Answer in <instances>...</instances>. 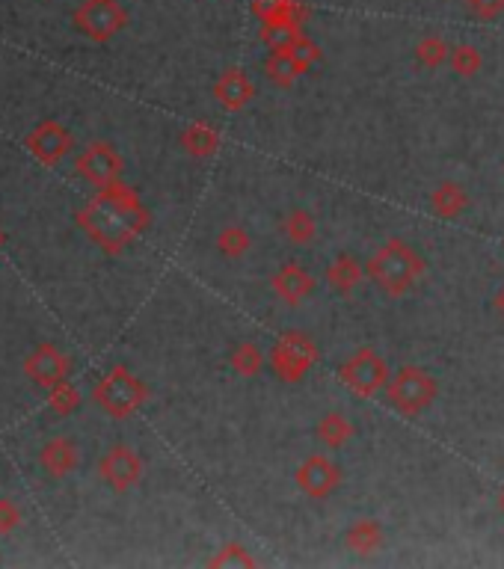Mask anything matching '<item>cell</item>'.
Returning a JSON list of instances; mask_svg holds the SVG:
<instances>
[{"label": "cell", "instance_id": "1", "mask_svg": "<svg viewBox=\"0 0 504 569\" xmlns=\"http://www.w3.org/2000/svg\"><path fill=\"white\" fill-rule=\"evenodd\" d=\"M78 223L95 244L116 255L149 226V211L131 187L113 181L98 190V196L78 214Z\"/></svg>", "mask_w": 504, "mask_h": 569}, {"label": "cell", "instance_id": "2", "mask_svg": "<svg viewBox=\"0 0 504 569\" xmlns=\"http://www.w3.org/2000/svg\"><path fill=\"white\" fill-rule=\"evenodd\" d=\"M421 273H424L421 255L413 246L398 241V238L386 241V244L371 255V261H368V276H371L374 285H377L383 294H389V297L407 294V291L419 282Z\"/></svg>", "mask_w": 504, "mask_h": 569}, {"label": "cell", "instance_id": "3", "mask_svg": "<svg viewBox=\"0 0 504 569\" xmlns=\"http://www.w3.org/2000/svg\"><path fill=\"white\" fill-rule=\"evenodd\" d=\"M149 389L140 377H134L125 365H116L113 371H107L95 389H92V401L107 412L110 418H128L137 409L146 404Z\"/></svg>", "mask_w": 504, "mask_h": 569}, {"label": "cell", "instance_id": "4", "mask_svg": "<svg viewBox=\"0 0 504 569\" xmlns=\"http://www.w3.org/2000/svg\"><path fill=\"white\" fill-rule=\"evenodd\" d=\"M386 398L398 412L419 415L436 401V380L416 365H407L386 383Z\"/></svg>", "mask_w": 504, "mask_h": 569}, {"label": "cell", "instance_id": "5", "mask_svg": "<svg viewBox=\"0 0 504 569\" xmlns=\"http://www.w3.org/2000/svg\"><path fill=\"white\" fill-rule=\"evenodd\" d=\"M128 24V9L119 0H81L75 9V27L86 39L104 45Z\"/></svg>", "mask_w": 504, "mask_h": 569}, {"label": "cell", "instance_id": "6", "mask_svg": "<svg viewBox=\"0 0 504 569\" xmlns=\"http://www.w3.org/2000/svg\"><path fill=\"white\" fill-rule=\"evenodd\" d=\"M341 383L359 395V398H371L377 395L380 389H386L389 383V365L383 362V356L371 347H362L356 350L344 365H341Z\"/></svg>", "mask_w": 504, "mask_h": 569}, {"label": "cell", "instance_id": "7", "mask_svg": "<svg viewBox=\"0 0 504 569\" xmlns=\"http://www.w3.org/2000/svg\"><path fill=\"white\" fill-rule=\"evenodd\" d=\"M315 359H318V347L303 332H285L270 353V365H273L276 377L285 383L303 380L306 371L315 365Z\"/></svg>", "mask_w": 504, "mask_h": 569}, {"label": "cell", "instance_id": "8", "mask_svg": "<svg viewBox=\"0 0 504 569\" xmlns=\"http://www.w3.org/2000/svg\"><path fill=\"white\" fill-rule=\"evenodd\" d=\"M98 472H101L104 484L113 492H128L131 487H137L140 478H143V460H140V454L134 448L116 445L101 457Z\"/></svg>", "mask_w": 504, "mask_h": 569}, {"label": "cell", "instance_id": "9", "mask_svg": "<svg viewBox=\"0 0 504 569\" xmlns=\"http://www.w3.org/2000/svg\"><path fill=\"white\" fill-rule=\"evenodd\" d=\"M122 169H125V163L119 158V152L113 146H107V143H92L78 158V175L86 178L89 184H95L98 190L110 187L113 181H119Z\"/></svg>", "mask_w": 504, "mask_h": 569}, {"label": "cell", "instance_id": "10", "mask_svg": "<svg viewBox=\"0 0 504 569\" xmlns=\"http://www.w3.org/2000/svg\"><path fill=\"white\" fill-rule=\"evenodd\" d=\"M294 478H297V487L303 489L309 498H330L341 484V469L330 457L312 454L300 463Z\"/></svg>", "mask_w": 504, "mask_h": 569}, {"label": "cell", "instance_id": "11", "mask_svg": "<svg viewBox=\"0 0 504 569\" xmlns=\"http://www.w3.org/2000/svg\"><path fill=\"white\" fill-rule=\"evenodd\" d=\"M24 374H27L30 383L51 389V386H57V383H63L69 377V356L63 350H57L54 344H42L27 356Z\"/></svg>", "mask_w": 504, "mask_h": 569}, {"label": "cell", "instance_id": "12", "mask_svg": "<svg viewBox=\"0 0 504 569\" xmlns=\"http://www.w3.org/2000/svg\"><path fill=\"white\" fill-rule=\"evenodd\" d=\"M27 149L33 158H39L42 163L54 166L60 163L69 149H72V134L60 125V122H42L30 137H27Z\"/></svg>", "mask_w": 504, "mask_h": 569}, {"label": "cell", "instance_id": "13", "mask_svg": "<svg viewBox=\"0 0 504 569\" xmlns=\"http://www.w3.org/2000/svg\"><path fill=\"white\" fill-rule=\"evenodd\" d=\"M270 285H273L276 297L282 303H288V306H300L315 291V279L300 264H291V261L276 270V276H273Z\"/></svg>", "mask_w": 504, "mask_h": 569}, {"label": "cell", "instance_id": "14", "mask_svg": "<svg viewBox=\"0 0 504 569\" xmlns=\"http://www.w3.org/2000/svg\"><path fill=\"white\" fill-rule=\"evenodd\" d=\"M78 460H81V451L72 439L66 436H54L42 445L39 451V463L42 469L51 475V478H66L78 469Z\"/></svg>", "mask_w": 504, "mask_h": 569}, {"label": "cell", "instance_id": "15", "mask_svg": "<svg viewBox=\"0 0 504 569\" xmlns=\"http://www.w3.org/2000/svg\"><path fill=\"white\" fill-rule=\"evenodd\" d=\"M214 98L226 107V110H241L255 98V86H252L250 75L244 69H226L220 75V81L214 83Z\"/></svg>", "mask_w": 504, "mask_h": 569}, {"label": "cell", "instance_id": "16", "mask_svg": "<svg viewBox=\"0 0 504 569\" xmlns=\"http://www.w3.org/2000/svg\"><path fill=\"white\" fill-rule=\"evenodd\" d=\"M466 205H469V196H466V190H463L460 184H454V181H442V184L430 193V208H433L439 217H445V220L460 217V214L466 211Z\"/></svg>", "mask_w": 504, "mask_h": 569}, {"label": "cell", "instance_id": "17", "mask_svg": "<svg viewBox=\"0 0 504 569\" xmlns=\"http://www.w3.org/2000/svg\"><path fill=\"white\" fill-rule=\"evenodd\" d=\"M383 528L374 522V519H359L347 528L344 534V543L350 552H359V555H374L380 546H383Z\"/></svg>", "mask_w": 504, "mask_h": 569}, {"label": "cell", "instance_id": "18", "mask_svg": "<svg viewBox=\"0 0 504 569\" xmlns=\"http://www.w3.org/2000/svg\"><path fill=\"white\" fill-rule=\"evenodd\" d=\"M362 282V264L353 255H338L327 267V285L338 294H350Z\"/></svg>", "mask_w": 504, "mask_h": 569}, {"label": "cell", "instance_id": "19", "mask_svg": "<svg viewBox=\"0 0 504 569\" xmlns=\"http://www.w3.org/2000/svg\"><path fill=\"white\" fill-rule=\"evenodd\" d=\"M181 143H184V149H187L193 158H208V155L217 152L220 134H217L211 125H205V122H193V125L181 134Z\"/></svg>", "mask_w": 504, "mask_h": 569}, {"label": "cell", "instance_id": "20", "mask_svg": "<svg viewBox=\"0 0 504 569\" xmlns=\"http://www.w3.org/2000/svg\"><path fill=\"white\" fill-rule=\"evenodd\" d=\"M353 436V424L344 412H327L321 421H318V439L327 445V448H344Z\"/></svg>", "mask_w": 504, "mask_h": 569}, {"label": "cell", "instance_id": "21", "mask_svg": "<svg viewBox=\"0 0 504 569\" xmlns=\"http://www.w3.org/2000/svg\"><path fill=\"white\" fill-rule=\"evenodd\" d=\"M300 36H303V30L294 21H267V24H261V42L270 51H291Z\"/></svg>", "mask_w": 504, "mask_h": 569}, {"label": "cell", "instance_id": "22", "mask_svg": "<svg viewBox=\"0 0 504 569\" xmlns=\"http://www.w3.org/2000/svg\"><path fill=\"white\" fill-rule=\"evenodd\" d=\"M282 232H285V238H288L291 244L306 246L315 241V235H318V223H315V217H312L309 211L294 208V211L285 214V220H282Z\"/></svg>", "mask_w": 504, "mask_h": 569}, {"label": "cell", "instance_id": "23", "mask_svg": "<svg viewBox=\"0 0 504 569\" xmlns=\"http://www.w3.org/2000/svg\"><path fill=\"white\" fill-rule=\"evenodd\" d=\"M252 12L258 15L261 24H267V21H294V24H300L303 21L300 0H255Z\"/></svg>", "mask_w": 504, "mask_h": 569}, {"label": "cell", "instance_id": "24", "mask_svg": "<svg viewBox=\"0 0 504 569\" xmlns=\"http://www.w3.org/2000/svg\"><path fill=\"white\" fill-rule=\"evenodd\" d=\"M267 78L276 83V86H291V83L297 81L300 75H303V69H300V63L291 57V51H273L270 57H267Z\"/></svg>", "mask_w": 504, "mask_h": 569}, {"label": "cell", "instance_id": "25", "mask_svg": "<svg viewBox=\"0 0 504 569\" xmlns=\"http://www.w3.org/2000/svg\"><path fill=\"white\" fill-rule=\"evenodd\" d=\"M448 63H451L454 75H460V78H472V75H478V69L484 66V57H481V51L472 48V45H454Z\"/></svg>", "mask_w": 504, "mask_h": 569}, {"label": "cell", "instance_id": "26", "mask_svg": "<svg viewBox=\"0 0 504 569\" xmlns=\"http://www.w3.org/2000/svg\"><path fill=\"white\" fill-rule=\"evenodd\" d=\"M448 57H451V48L439 36H424L419 45H416V60H419L424 69H439Z\"/></svg>", "mask_w": 504, "mask_h": 569}, {"label": "cell", "instance_id": "27", "mask_svg": "<svg viewBox=\"0 0 504 569\" xmlns=\"http://www.w3.org/2000/svg\"><path fill=\"white\" fill-rule=\"evenodd\" d=\"M250 232L241 229V226H226L220 235H217V249L226 255V258H241L250 252Z\"/></svg>", "mask_w": 504, "mask_h": 569}, {"label": "cell", "instance_id": "28", "mask_svg": "<svg viewBox=\"0 0 504 569\" xmlns=\"http://www.w3.org/2000/svg\"><path fill=\"white\" fill-rule=\"evenodd\" d=\"M232 365L241 377H255L264 365V353L258 350V344L252 341H244L235 353H232Z\"/></svg>", "mask_w": 504, "mask_h": 569}, {"label": "cell", "instance_id": "29", "mask_svg": "<svg viewBox=\"0 0 504 569\" xmlns=\"http://www.w3.org/2000/svg\"><path fill=\"white\" fill-rule=\"evenodd\" d=\"M48 392H51V395H48V401H51V407H54L57 415H72L75 409L81 407V392H78L69 380H63V383L51 386Z\"/></svg>", "mask_w": 504, "mask_h": 569}, {"label": "cell", "instance_id": "30", "mask_svg": "<svg viewBox=\"0 0 504 569\" xmlns=\"http://www.w3.org/2000/svg\"><path fill=\"white\" fill-rule=\"evenodd\" d=\"M211 567H229V569H241V567H255V558H252L250 552L244 549V546H238V543H229V546H223L211 561H208Z\"/></svg>", "mask_w": 504, "mask_h": 569}, {"label": "cell", "instance_id": "31", "mask_svg": "<svg viewBox=\"0 0 504 569\" xmlns=\"http://www.w3.org/2000/svg\"><path fill=\"white\" fill-rule=\"evenodd\" d=\"M291 57L300 63V69L306 72V69H312V63H318V57H321V51H318V45L315 42H309L306 36H300L297 39V45L291 48Z\"/></svg>", "mask_w": 504, "mask_h": 569}, {"label": "cell", "instance_id": "32", "mask_svg": "<svg viewBox=\"0 0 504 569\" xmlns=\"http://www.w3.org/2000/svg\"><path fill=\"white\" fill-rule=\"evenodd\" d=\"M469 12L481 21H496L504 15V0H466Z\"/></svg>", "mask_w": 504, "mask_h": 569}, {"label": "cell", "instance_id": "33", "mask_svg": "<svg viewBox=\"0 0 504 569\" xmlns=\"http://www.w3.org/2000/svg\"><path fill=\"white\" fill-rule=\"evenodd\" d=\"M18 522H21L18 507L9 498H0V534H9Z\"/></svg>", "mask_w": 504, "mask_h": 569}, {"label": "cell", "instance_id": "34", "mask_svg": "<svg viewBox=\"0 0 504 569\" xmlns=\"http://www.w3.org/2000/svg\"><path fill=\"white\" fill-rule=\"evenodd\" d=\"M496 309H499V312L504 315V285H502V291L496 294Z\"/></svg>", "mask_w": 504, "mask_h": 569}, {"label": "cell", "instance_id": "35", "mask_svg": "<svg viewBox=\"0 0 504 569\" xmlns=\"http://www.w3.org/2000/svg\"><path fill=\"white\" fill-rule=\"evenodd\" d=\"M499 510H502V513H504V489H502V492H499Z\"/></svg>", "mask_w": 504, "mask_h": 569}, {"label": "cell", "instance_id": "36", "mask_svg": "<svg viewBox=\"0 0 504 569\" xmlns=\"http://www.w3.org/2000/svg\"><path fill=\"white\" fill-rule=\"evenodd\" d=\"M3 241H6V238H3V232H0V246H3Z\"/></svg>", "mask_w": 504, "mask_h": 569}]
</instances>
